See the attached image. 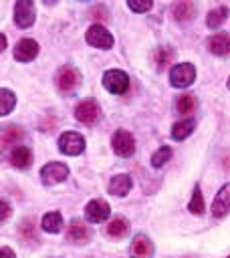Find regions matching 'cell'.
<instances>
[{"label":"cell","mask_w":230,"mask_h":258,"mask_svg":"<svg viewBox=\"0 0 230 258\" xmlns=\"http://www.w3.org/2000/svg\"><path fill=\"white\" fill-rule=\"evenodd\" d=\"M228 87H230V77H228Z\"/></svg>","instance_id":"cell-34"},{"label":"cell","mask_w":230,"mask_h":258,"mask_svg":"<svg viewBox=\"0 0 230 258\" xmlns=\"http://www.w3.org/2000/svg\"><path fill=\"white\" fill-rule=\"evenodd\" d=\"M79 81H81V75L73 67H63L56 73V87L61 91H73L79 85Z\"/></svg>","instance_id":"cell-9"},{"label":"cell","mask_w":230,"mask_h":258,"mask_svg":"<svg viewBox=\"0 0 230 258\" xmlns=\"http://www.w3.org/2000/svg\"><path fill=\"white\" fill-rule=\"evenodd\" d=\"M192 131H194V121H192V119H184V121H180V123L174 125V129H171V137L178 139V141H182V139H186Z\"/></svg>","instance_id":"cell-22"},{"label":"cell","mask_w":230,"mask_h":258,"mask_svg":"<svg viewBox=\"0 0 230 258\" xmlns=\"http://www.w3.org/2000/svg\"><path fill=\"white\" fill-rule=\"evenodd\" d=\"M208 50L216 56H228L230 54V34L226 32H218L214 36H210L208 40Z\"/></svg>","instance_id":"cell-12"},{"label":"cell","mask_w":230,"mask_h":258,"mask_svg":"<svg viewBox=\"0 0 230 258\" xmlns=\"http://www.w3.org/2000/svg\"><path fill=\"white\" fill-rule=\"evenodd\" d=\"M171 12H174V18L176 20H180V22H184V20H190L194 14H196V6L192 4V2H178V4H174L171 6Z\"/></svg>","instance_id":"cell-18"},{"label":"cell","mask_w":230,"mask_h":258,"mask_svg":"<svg viewBox=\"0 0 230 258\" xmlns=\"http://www.w3.org/2000/svg\"><path fill=\"white\" fill-rule=\"evenodd\" d=\"M20 232H22V236H24V240H36V234H34V224L30 222V220H26L22 226H20Z\"/></svg>","instance_id":"cell-29"},{"label":"cell","mask_w":230,"mask_h":258,"mask_svg":"<svg viewBox=\"0 0 230 258\" xmlns=\"http://www.w3.org/2000/svg\"><path fill=\"white\" fill-rule=\"evenodd\" d=\"M109 214H111V208L105 200H91L85 206V216H87L89 222H95V224L105 222L109 218Z\"/></svg>","instance_id":"cell-8"},{"label":"cell","mask_w":230,"mask_h":258,"mask_svg":"<svg viewBox=\"0 0 230 258\" xmlns=\"http://www.w3.org/2000/svg\"><path fill=\"white\" fill-rule=\"evenodd\" d=\"M196 79V69L192 62H180V64H174L171 71H169V81L174 87L178 89H186L194 83Z\"/></svg>","instance_id":"cell-1"},{"label":"cell","mask_w":230,"mask_h":258,"mask_svg":"<svg viewBox=\"0 0 230 258\" xmlns=\"http://www.w3.org/2000/svg\"><path fill=\"white\" fill-rule=\"evenodd\" d=\"M87 42L91 46H97V48H111L113 46V36H111V32L105 26L93 24L87 30Z\"/></svg>","instance_id":"cell-7"},{"label":"cell","mask_w":230,"mask_h":258,"mask_svg":"<svg viewBox=\"0 0 230 258\" xmlns=\"http://www.w3.org/2000/svg\"><path fill=\"white\" fill-rule=\"evenodd\" d=\"M127 6H129V10H133V12H147V10L151 8V2H149V0H145V2L129 0V2H127Z\"/></svg>","instance_id":"cell-30"},{"label":"cell","mask_w":230,"mask_h":258,"mask_svg":"<svg viewBox=\"0 0 230 258\" xmlns=\"http://www.w3.org/2000/svg\"><path fill=\"white\" fill-rule=\"evenodd\" d=\"M174 58V50L169 46H159L155 52H153V62L157 69H163L165 64H169Z\"/></svg>","instance_id":"cell-23"},{"label":"cell","mask_w":230,"mask_h":258,"mask_svg":"<svg viewBox=\"0 0 230 258\" xmlns=\"http://www.w3.org/2000/svg\"><path fill=\"white\" fill-rule=\"evenodd\" d=\"M67 175H69V167H67L65 163H61V161H50V163H46V165L40 169V177H42V181L48 183V185L65 181Z\"/></svg>","instance_id":"cell-5"},{"label":"cell","mask_w":230,"mask_h":258,"mask_svg":"<svg viewBox=\"0 0 230 258\" xmlns=\"http://www.w3.org/2000/svg\"><path fill=\"white\" fill-rule=\"evenodd\" d=\"M4 46H6V36L0 34V50H4Z\"/></svg>","instance_id":"cell-33"},{"label":"cell","mask_w":230,"mask_h":258,"mask_svg":"<svg viewBox=\"0 0 230 258\" xmlns=\"http://www.w3.org/2000/svg\"><path fill=\"white\" fill-rule=\"evenodd\" d=\"M228 212H230V183H226V185L220 187V191L216 194V200L212 204V214L216 218H222Z\"/></svg>","instance_id":"cell-13"},{"label":"cell","mask_w":230,"mask_h":258,"mask_svg":"<svg viewBox=\"0 0 230 258\" xmlns=\"http://www.w3.org/2000/svg\"><path fill=\"white\" fill-rule=\"evenodd\" d=\"M113 151L119 157H131L133 151H135V139H133V135L129 131H125V129H119L113 135Z\"/></svg>","instance_id":"cell-4"},{"label":"cell","mask_w":230,"mask_h":258,"mask_svg":"<svg viewBox=\"0 0 230 258\" xmlns=\"http://www.w3.org/2000/svg\"><path fill=\"white\" fill-rule=\"evenodd\" d=\"M196 107H198V101H196V97L190 95V93L182 95V97L178 99V105H176L178 113H182V115H190V113H194Z\"/></svg>","instance_id":"cell-21"},{"label":"cell","mask_w":230,"mask_h":258,"mask_svg":"<svg viewBox=\"0 0 230 258\" xmlns=\"http://www.w3.org/2000/svg\"><path fill=\"white\" fill-rule=\"evenodd\" d=\"M228 258H230V256H228Z\"/></svg>","instance_id":"cell-35"},{"label":"cell","mask_w":230,"mask_h":258,"mask_svg":"<svg viewBox=\"0 0 230 258\" xmlns=\"http://www.w3.org/2000/svg\"><path fill=\"white\" fill-rule=\"evenodd\" d=\"M103 87L113 95H121L129 89V77L119 69H111L103 75Z\"/></svg>","instance_id":"cell-2"},{"label":"cell","mask_w":230,"mask_h":258,"mask_svg":"<svg viewBox=\"0 0 230 258\" xmlns=\"http://www.w3.org/2000/svg\"><path fill=\"white\" fill-rule=\"evenodd\" d=\"M16 103V97L8 89H0V115H8Z\"/></svg>","instance_id":"cell-24"},{"label":"cell","mask_w":230,"mask_h":258,"mask_svg":"<svg viewBox=\"0 0 230 258\" xmlns=\"http://www.w3.org/2000/svg\"><path fill=\"white\" fill-rule=\"evenodd\" d=\"M131 185H133L131 177L125 175V173H119V175H115V177L109 181V191H111L113 196H125V194L131 189Z\"/></svg>","instance_id":"cell-15"},{"label":"cell","mask_w":230,"mask_h":258,"mask_svg":"<svg viewBox=\"0 0 230 258\" xmlns=\"http://www.w3.org/2000/svg\"><path fill=\"white\" fill-rule=\"evenodd\" d=\"M0 208H2V214H0V222H6V218H8V214H10V206L2 200L0 202Z\"/></svg>","instance_id":"cell-31"},{"label":"cell","mask_w":230,"mask_h":258,"mask_svg":"<svg viewBox=\"0 0 230 258\" xmlns=\"http://www.w3.org/2000/svg\"><path fill=\"white\" fill-rule=\"evenodd\" d=\"M20 137H22V131L18 127H6L0 141L4 147H10V145H16V141H20Z\"/></svg>","instance_id":"cell-26"},{"label":"cell","mask_w":230,"mask_h":258,"mask_svg":"<svg viewBox=\"0 0 230 258\" xmlns=\"http://www.w3.org/2000/svg\"><path fill=\"white\" fill-rule=\"evenodd\" d=\"M61 226H63V218L59 212H48L42 216V230L44 232L56 234V232H61Z\"/></svg>","instance_id":"cell-19"},{"label":"cell","mask_w":230,"mask_h":258,"mask_svg":"<svg viewBox=\"0 0 230 258\" xmlns=\"http://www.w3.org/2000/svg\"><path fill=\"white\" fill-rule=\"evenodd\" d=\"M0 258H14V252H12L8 246H2V250H0Z\"/></svg>","instance_id":"cell-32"},{"label":"cell","mask_w":230,"mask_h":258,"mask_svg":"<svg viewBox=\"0 0 230 258\" xmlns=\"http://www.w3.org/2000/svg\"><path fill=\"white\" fill-rule=\"evenodd\" d=\"M75 117L81 123H87V125L95 123L99 119V107H97V103L95 101H83V103H79L77 109H75Z\"/></svg>","instance_id":"cell-11"},{"label":"cell","mask_w":230,"mask_h":258,"mask_svg":"<svg viewBox=\"0 0 230 258\" xmlns=\"http://www.w3.org/2000/svg\"><path fill=\"white\" fill-rule=\"evenodd\" d=\"M30 161H32V153H30L28 147L20 145V147H14V149H12V153H10V163H12L14 167L24 169V167L30 165Z\"/></svg>","instance_id":"cell-14"},{"label":"cell","mask_w":230,"mask_h":258,"mask_svg":"<svg viewBox=\"0 0 230 258\" xmlns=\"http://www.w3.org/2000/svg\"><path fill=\"white\" fill-rule=\"evenodd\" d=\"M169 157H171V149L169 147H159L153 155H151V165L153 167H161V165H165L167 161H169Z\"/></svg>","instance_id":"cell-27"},{"label":"cell","mask_w":230,"mask_h":258,"mask_svg":"<svg viewBox=\"0 0 230 258\" xmlns=\"http://www.w3.org/2000/svg\"><path fill=\"white\" fill-rule=\"evenodd\" d=\"M226 18H228V8H226V6H218V8H214V10L208 12L206 24H208L210 28H218Z\"/></svg>","instance_id":"cell-20"},{"label":"cell","mask_w":230,"mask_h":258,"mask_svg":"<svg viewBox=\"0 0 230 258\" xmlns=\"http://www.w3.org/2000/svg\"><path fill=\"white\" fill-rule=\"evenodd\" d=\"M38 54V42L32 38H22L16 46H14V58L20 62H28Z\"/></svg>","instance_id":"cell-10"},{"label":"cell","mask_w":230,"mask_h":258,"mask_svg":"<svg viewBox=\"0 0 230 258\" xmlns=\"http://www.w3.org/2000/svg\"><path fill=\"white\" fill-rule=\"evenodd\" d=\"M34 14H36V10H34V2L32 0L16 2V6H14V22L20 28H28L34 22V18H36Z\"/></svg>","instance_id":"cell-6"},{"label":"cell","mask_w":230,"mask_h":258,"mask_svg":"<svg viewBox=\"0 0 230 258\" xmlns=\"http://www.w3.org/2000/svg\"><path fill=\"white\" fill-rule=\"evenodd\" d=\"M59 149L65 155H79L85 149V137L75 131H67L59 137Z\"/></svg>","instance_id":"cell-3"},{"label":"cell","mask_w":230,"mask_h":258,"mask_svg":"<svg viewBox=\"0 0 230 258\" xmlns=\"http://www.w3.org/2000/svg\"><path fill=\"white\" fill-rule=\"evenodd\" d=\"M190 212L196 214V216H200L204 212V198H202V191H200L198 185L194 187V194H192V200H190Z\"/></svg>","instance_id":"cell-28"},{"label":"cell","mask_w":230,"mask_h":258,"mask_svg":"<svg viewBox=\"0 0 230 258\" xmlns=\"http://www.w3.org/2000/svg\"><path fill=\"white\" fill-rule=\"evenodd\" d=\"M67 236H69L71 242H87V238H89V228H87L85 222H81V220H73L71 226H69Z\"/></svg>","instance_id":"cell-16"},{"label":"cell","mask_w":230,"mask_h":258,"mask_svg":"<svg viewBox=\"0 0 230 258\" xmlns=\"http://www.w3.org/2000/svg\"><path fill=\"white\" fill-rule=\"evenodd\" d=\"M133 252H135L139 258H149V256L153 254V246H151L149 238L143 236V234H137V236L133 238Z\"/></svg>","instance_id":"cell-17"},{"label":"cell","mask_w":230,"mask_h":258,"mask_svg":"<svg viewBox=\"0 0 230 258\" xmlns=\"http://www.w3.org/2000/svg\"><path fill=\"white\" fill-rule=\"evenodd\" d=\"M107 234H109L111 238H121V236H125V234H127V222H125L123 218L111 220L109 226H107Z\"/></svg>","instance_id":"cell-25"}]
</instances>
